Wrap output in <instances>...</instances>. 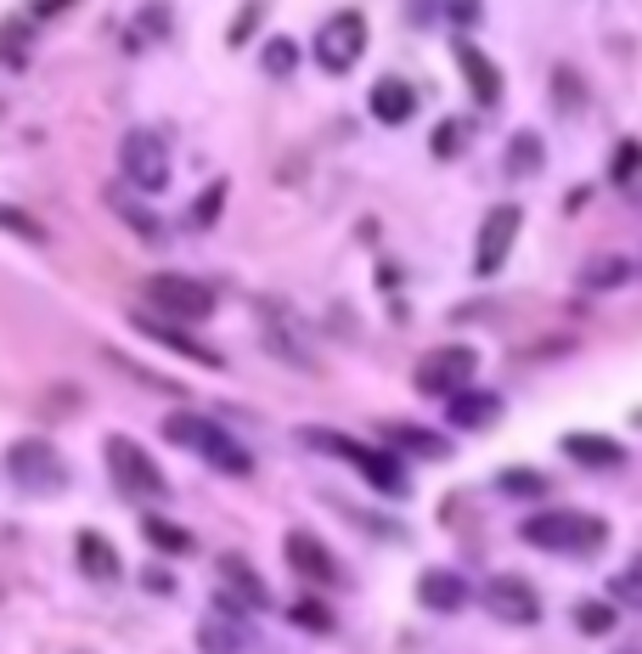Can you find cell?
<instances>
[{
    "instance_id": "obj_3",
    "label": "cell",
    "mask_w": 642,
    "mask_h": 654,
    "mask_svg": "<svg viewBox=\"0 0 642 654\" xmlns=\"http://www.w3.org/2000/svg\"><path fill=\"white\" fill-rule=\"evenodd\" d=\"M299 440H304V446H316V451L344 457V463H355V469H361L372 485L384 491V497H405V469L395 463L389 451H378V446H361V440L338 435V429H299Z\"/></svg>"
},
{
    "instance_id": "obj_22",
    "label": "cell",
    "mask_w": 642,
    "mask_h": 654,
    "mask_svg": "<svg viewBox=\"0 0 642 654\" xmlns=\"http://www.w3.org/2000/svg\"><path fill=\"white\" fill-rule=\"evenodd\" d=\"M564 451L586 469H620L626 463V446H615L608 435H564Z\"/></svg>"
},
{
    "instance_id": "obj_21",
    "label": "cell",
    "mask_w": 642,
    "mask_h": 654,
    "mask_svg": "<svg viewBox=\"0 0 642 654\" xmlns=\"http://www.w3.org/2000/svg\"><path fill=\"white\" fill-rule=\"evenodd\" d=\"M446 417L457 423V429H485V423L501 417V401L490 396V389H485V396H480V389H462L457 401H446Z\"/></svg>"
},
{
    "instance_id": "obj_8",
    "label": "cell",
    "mask_w": 642,
    "mask_h": 654,
    "mask_svg": "<svg viewBox=\"0 0 642 654\" xmlns=\"http://www.w3.org/2000/svg\"><path fill=\"white\" fill-rule=\"evenodd\" d=\"M316 62L327 74H350L355 62H361V51H366V17L361 12H332L322 28H316Z\"/></svg>"
},
{
    "instance_id": "obj_27",
    "label": "cell",
    "mask_w": 642,
    "mask_h": 654,
    "mask_svg": "<svg viewBox=\"0 0 642 654\" xmlns=\"http://www.w3.org/2000/svg\"><path fill=\"white\" fill-rule=\"evenodd\" d=\"M541 158H547V153H541V142L535 136H513V147H507V175H535L541 170Z\"/></svg>"
},
{
    "instance_id": "obj_14",
    "label": "cell",
    "mask_w": 642,
    "mask_h": 654,
    "mask_svg": "<svg viewBox=\"0 0 642 654\" xmlns=\"http://www.w3.org/2000/svg\"><path fill=\"white\" fill-rule=\"evenodd\" d=\"M197 649L203 654H243L249 649V627L231 615V598H215L209 620H203V632H197Z\"/></svg>"
},
{
    "instance_id": "obj_24",
    "label": "cell",
    "mask_w": 642,
    "mask_h": 654,
    "mask_svg": "<svg viewBox=\"0 0 642 654\" xmlns=\"http://www.w3.org/2000/svg\"><path fill=\"white\" fill-rule=\"evenodd\" d=\"M108 204L119 209V220H124V226H130V232L142 238V243H158V238H163V226H158V220H153L142 204H130V198H124V186H113V192H108Z\"/></svg>"
},
{
    "instance_id": "obj_33",
    "label": "cell",
    "mask_w": 642,
    "mask_h": 654,
    "mask_svg": "<svg viewBox=\"0 0 642 654\" xmlns=\"http://www.w3.org/2000/svg\"><path fill=\"white\" fill-rule=\"evenodd\" d=\"M0 226H7L12 238H28V243H40V238H46V226H40V220H28V215L12 209V204H0Z\"/></svg>"
},
{
    "instance_id": "obj_42",
    "label": "cell",
    "mask_w": 642,
    "mask_h": 654,
    "mask_svg": "<svg viewBox=\"0 0 642 654\" xmlns=\"http://www.w3.org/2000/svg\"><path fill=\"white\" fill-rule=\"evenodd\" d=\"M446 17H451V23H480V7H451Z\"/></svg>"
},
{
    "instance_id": "obj_23",
    "label": "cell",
    "mask_w": 642,
    "mask_h": 654,
    "mask_svg": "<svg viewBox=\"0 0 642 654\" xmlns=\"http://www.w3.org/2000/svg\"><path fill=\"white\" fill-rule=\"evenodd\" d=\"M395 446H412L417 457H451V446H446V435H434V429H417V423H389L384 429Z\"/></svg>"
},
{
    "instance_id": "obj_20",
    "label": "cell",
    "mask_w": 642,
    "mask_h": 654,
    "mask_svg": "<svg viewBox=\"0 0 642 654\" xmlns=\"http://www.w3.org/2000/svg\"><path fill=\"white\" fill-rule=\"evenodd\" d=\"M417 604H428V609H462L468 604V581L457 570H423L417 576Z\"/></svg>"
},
{
    "instance_id": "obj_16",
    "label": "cell",
    "mask_w": 642,
    "mask_h": 654,
    "mask_svg": "<svg viewBox=\"0 0 642 654\" xmlns=\"http://www.w3.org/2000/svg\"><path fill=\"white\" fill-rule=\"evenodd\" d=\"M457 69H462V80H468V90H473V102H485V108H496L501 102V69L480 51V46H457Z\"/></svg>"
},
{
    "instance_id": "obj_41",
    "label": "cell",
    "mask_w": 642,
    "mask_h": 654,
    "mask_svg": "<svg viewBox=\"0 0 642 654\" xmlns=\"http://www.w3.org/2000/svg\"><path fill=\"white\" fill-rule=\"evenodd\" d=\"M142 23H147V28H158V35H163V28H169V23H175V17H169L163 7H147V12H142Z\"/></svg>"
},
{
    "instance_id": "obj_32",
    "label": "cell",
    "mask_w": 642,
    "mask_h": 654,
    "mask_svg": "<svg viewBox=\"0 0 642 654\" xmlns=\"http://www.w3.org/2000/svg\"><path fill=\"white\" fill-rule=\"evenodd\" d=\"M220 204H226V186L215 181V186H203V192H197V204H192V215H186V220H192V226H215Z\"/></svg>"
},
{
    "instance_id": "obj_15",
    "label": "cell",
    "mask_w": 642,
    "mask_h": 654,
    "mask_svg": "<svg viewBox=\"0 0 642 654\" xmlns=\"http://www.w3.org/2000/svg\"><path fill=\"white\" fill-rule=\"evenodd\" d=\"M135 334H147L153 344H163V350H175V355H186V362H197V367H220V355L209 350V344H197L192 334H181L175 322H158V316H135Z\"/></svg>"
},
{
    "instance_id": "obj_9",
    "label": "cell",
    "mask_w": 642,
    "mask_h": 654,
    "mask_svg": "<svg viewBox=\"0 0 642 654\" xmlns=\"http://www.w3.org/2000/svg\"><path fill=\"white\" fill-rule=\"evenodd\" d=\"M473 367H480V355H473L468 344H446V350H434V355L417 362V389H423V396L457 401L468 389V378H473Z\"/></svg>"
},
{
    "instance_id": "obj_6",
    "label": "cell",
    "mask_w": 642,
    "mask_h": 654,
    "mask_svg": "<svg viewBox=\"0 0 642 654\" xmlns=\"http://www.w3.org/2000/svg\"><path fill=\"white\" fill-rule=\"evenodd\" d=\"M119 170H124V186H135V192H163L169 186V142L158 130H130L119 142Z\"/></svg>"
},
{
    "instance_id": "obj_28",
    "label": "cell",
    "mask_w": 642,
    "mask_h": 654,
    "mask_svg": "<svg viewBox=\"0 0 642 654\" xmlns=\"http://www.w3.org/2000/svg\"><path fill=\"white\" fill-rule=\"evenodd\" d=\"M496 485L507 491V497H541V491H547V474H535V469H501Z\"/></svg>"
},
{
    "instance_id": "obj_13",
    "label": "cell",
    "mask_w": 642,
    "mask_h": 654,
    "mask_svg": "<svg viewBox=\"0 0 642 654\" xmlns=\"http://www.w3.org/2000/svg\"><path fill=\"white\" fill-rule=\"evenodd\" d=\"M282 553H288V565L311 581V586H344V570H338V559L316 542V536H304V531H288V542H282Z\"/></svg>"
},
{
    "instance_id": "obj_19",
    "label": "cell",
    "mask_w": 642,
    "mask_h": 654,
    "mask_svg": "<svg viewBox=\"0 0 642 654\" xmlns=\"http://www.w3.org/2000/svg\"><path fill=\"white\" fill-rule=\"evenodd\" d=\"M74 559H80V570H85L90 581H119V553H113V542L101 536V531H80Z\"/></svg>"
},
{
    "instance_id": "obj_26",
    "label": "cell",
    "mask_w": 642,
    "mask_h": 654,
    "mask_svg": "<svg viewBox=\"0 0 642 654\" xmlns=\"http://www.w3.org/2000/svg\"><path fill=\"white\" fill-rule=\"evenodd\" d=\"M574 627H581L586 638H608L615 632V604H597V598L574 604Z\"/></svg>"
},
{
    "instance_id": "obj_2",
    "label": "cell",
    "mask_w": 642,
    "mask_h": 654,
    "mask_svg": "<svg viewBox=\"0 0 642 654\" xmlns=\"http://www.w3.org/2000/svg\"><path fill=\"white\" fill-rule=\"evenodd\" d=\"M163 440H175V446H192L203 463H215L220 474H249L254 469V457L249 446H237L220 423L209 417H197V412H175V417H163Z\"/></svg>"
},
{
    "instance_id": "obj_18",
    "label": "cell",
    "mask_w": 642,
    "mask_h": 654,
    "mask_svg": "<svg viewBox=\"0 0 642 654\" xmlns=\"http://www.w3.org/2000/svg\"><path fill=\"white\" fill-rule=\"evenodd\" d=\"M366 108H372V119H378V124H405V119L417 113V90L405 85V80H378Z\"/></svg>"
},
{
    "instance_id": "obj_31",
    "label": "cell",
    "mask_w": 642,
    "mask_h": 654,
    "mask_svg": "<svg viewBox=\"0 0 642 654\" xmlns=\"http://www.w3.org/2000/svg\"><path fill=\"white\" fill-rule=\"evenodd\" d=\"M462 147H468V124H462V119H451V124L434 130V158H457Z\"/></svg>"
},
{
    "instance_id": "obj_36",
    "label": "cell",
    "mask_w": 642,
    "mask_h": 654,
    "mask_svg": "<svg viewBox=\"0 0 642 654\" xmlns=\"http://www.w3.org/2000/svg\"><path fill=\"white\" fill-rule=\"evenodd\" d=\"M265 17V7H243L231 17V46H249V35H254V23Z\"/></svg>"
},
{
    "instance_id": "obj_25",
    "label": "cell",
    "mask_w": 642,
    "mask_h": 654,
    "mask_svg": "<svg viewBox=\"0 0 642 654\" xmlns=\"http://www.w3.org/2000/svg\"><path fill=\"white\" fill-rule=\"evenodd\" d=\"M142 536H147V547H158V553H192V547H197V542H192V531L169 525V519H158V513H147V519H142Z\"/></svg>"
},
{
    "instance_id": "obj_29",
    "label": "cell",
    "mask_w": 642,
    "mask_h": 654,
    "mask_svg": "<svg viewBox=\"0 0 642 654\" xmlns=\"http://www.w3.org/2000/svg\"><path fill=\"white\" fill-rule=\"evenodd\" d=\"M631 277V266H626V259H592V266H586V288H620Z\"/></svg>"
},
{
    "instance_id": "obj_17",
    "label": "cell",
    "mask_w": 642,
    "mask_h": 654,
    "mask_svg": "<svg viewBox=\"0 0 642 654\" xmlns=\"http://www.w3.org/2000/svg\"><path fill=\"white\" fill-rule=\"evenodd\" d=\"M220 576H226V593H220V598L249 604V609H265V604H270V593L259 586V576H254V565L243 559V553H226V559H220Z\"/></svg>"
},
{
    "instance_id": "obj_34",
    "label": "cell",
    "mask_w": 642,
    "mask_h": 654,
    "mask_svg": "<svg viewBox=\"0 0 642 654\" xmlns=\"http://www.w3.org/2000/svg\"><path fill=\"white\" fill-rule=\"evenodd\" d=\"M293 620H299V627H311V632H332V609L316 604V598H299V604H293Z\"/></svg>"
},
{
    "instance_id": "obj_40",
    "label": "cell",
    "mask_w": 642,
    "mask_h": 654,
    "mask_svg": "<svg viewBox=\"0 0 642 654\" xmlns=\"http://www.w3.org/2000/svg\"><path fill=\"white\" fill-rule=\"evenodd\" d=\"M147 593H175V576H163V570H147Z\"/></svg>"
},
{
    "instance_id": "obj_37",
    "label": "cell",
    "mask_w": 642,
    "mask_h": 654,
    "mask_svg": "<svg viewBox=\"0 0 642 654\" xmlns=\"http://www.w3.org/2000/svg\"><path fill=\"white\" fill-rule=\"evenodd\" d=\"M0 57H7V62L23 57V23H7V28H0Z\"/></svg>"
},
{
    "instance_id": "obj_7",
    "label": "cell",
    "mask_w": 642,
    "mask_h": 654,
    "mask_svg": "<svg viewBox=\"0 0 642 654\" xmlns=\"http://www.w3.org/2000/svg\"><path fill=\"white\" fill-rule=\"evenodd\" d=\"M142 293L169 311V322H209L215 316V288L209 282H197V277H175V271H158L142 282Z\"/></svg>"
},
{
    "instance_id": "obj_4",
    "label": "cell",
    "mask_w": 642,
    "mask_h": 654,
    "mask_svg": "<svg viewBox=\"0 0 642 654\" xmlns=\"http://www.w3.org/2000/svg\"><path fill=\"white\" fill-rule=\"evenodd\" d=\"M101 451H108V474H113V485L124 491L130 502H153V497H163V474H158V463L135 446L130 435H108L101 440Z\"/></svg>"
},
{
    "instance_id": "obj_10",
    "label": "cell",
    "mask_w": 642,
    "mask_h": 654,
    "mask_svg": "<svg viewBox=\"0 0 642 654\" xmlns=\"http://www.w3.org/2000/svg\"><path fill=\"white\" fill-rule=\"evenodd\" d=\"M254 311H259V334H265L270 355H282L288 367H316L311 362V339H304V322L282 300H259Z\"/></svg>"
},
{
    "instance_id": "obj_11",
    "label": "cell",
    "mask_w": 642,
    "mask_h": 654,
    "mask_svg": "<svg viewBox=\"0 0 642 654\" xmlns=\"http://www.w3.org/2000/svg\"><path fill=\"white\" fill-rule=\"evenodd\" d=\"M519 220H524L519 204H496L485 215L480 243H473V271H480V277H496L507 266V254H513V243H519Z\"/></svg>"
},
{
    "instance_id": "obj_12",
    "label": "cell",
    "mask_w": 642,
    "mask_h": 654,
    "mask_svg": "<svg viewBox=\"0 0 642 654\" xmlns=\"http://www.w3.org/2000/svg\"><path fill=\"white\" fill-rule=\"evenodd\" d=\"M485 609L496 620H507V627H535L541 620V598L524 576H490L485 581Z\"/></svg>"
},
{
    "instance_id": "obj_35",
    "label": "cell",
    "mask_w": 642,
    "mask_h": 654,
    "mask_svg": "<svg viewBox=\"0 0 642 654\" xmlns=\"http://www.w3.org/2000/svg\"><path fill=\"white\" fill-rule=\"evenodd\" d=\"M637 170H642V147L626 142V147L615 153V164H608V175H615V181H637Z\"/></svg>"
},
{
    "instance_id": "obj_1",
    "label": "cell",
    "mask_w": 642,
    "mask_h": 654,
    "mask_svg": "<svg viewBox=\"0 0 642 654\" xmlns=\"http://www.w3.org/2000/svg\"><path fill=\"white\" fill-rule=\"evenodd\" d=\"M530 547L541 553H597L608 542V525L597 513H574V508H553V513H535L524 519V531H519Z\"/></svg>"
},
{
    "instance_id": "obj_5",
    "label": "cell",
    "mask_w": 642,
    "mask_h": 654,
    "mask_svg": "<svg viewBox=\"0 0 642 654\" xmlns=\"http://www.w3.org/2000/svg\"><path fill=\"white\" fill-rule=\"evenodd\" d=\"M7 474H12L17 491H40V497H57V491L68 485V463L57 457L51 440H12Z\"/></svg>"
},
{
    "instance_id": "obj_30",
    "label": "cell",
    "mask_w": 642,
    "mask_h": 654,
    "mask_svg": "<svg viewBox=\"0 0 642 654\" xmlns=\"http://www.w3.org/2000/svg\"><path fill=\"white\" fill-rule=\"evenodd\" d=\"M259 62H265V74H277V80H288V74H293V62H299V46H293V40H270Z\"/></svg>"
},
{
    "instance_id": "obj_38",
    "label": "cell",
    "mask_w": 642,
    "mask_h": 654,
    "mask_svg": "<svg viewBox=\"0 0 642 654\" xmlns=\"http://www.w3.org/2000/svg\"><path fill=\"white\" fill-rule=\"evenodd\" d=\"M615 598H626V604H642V576L631 570V576H615Z\"/></svg>"
},
{
    "instance_id": "obj_39",
    "label": "cell",
    "mask_w": 642,
    "mask_h": 654,
    "mask_svg": "<svg viewBox=\"0 0 642 654\" xmlns=\"http://www.w3.org/2000/svg\"><path fill=\"white\" fill-rule=\"evenodd\" d=\"M558 102H581V80H574L569 69H558Z\"/></svg>"
}]
</instances>
